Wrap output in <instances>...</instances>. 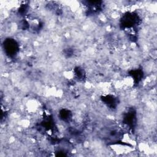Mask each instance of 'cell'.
<instances>
[{"label": "cell", "instance_id": "cell-1", "mask_svg": "<svg viewBox=\"0 0 157 157\" xmlns=\"http://www.w3.org/2000/svg\"><path fill=\"white\" fill-rule=\"evenodd\" d=\"M141 23V18L136 12H126L123 14L120 20V26L123 30L130 32V39L134 42L136 29Z\"/></svg>", "mask_w": 157, "mask_h": 157}, {"label": "cell", "instance_id": "cell-2", "mask_svg": "<svg viewBox=\"0 0 157 157\" xmlns=\"http://www.w3.org/2000/svg\"><path fill=\"white\" fill-rule=\"evenodd\" d=\"M2 45L4 53L9 58H14L17 55L20 47L16 40L11 37L6 38Z\"/></svg>", "mask_w": 157, "mask_h": 157}, {"label": "cell", "instance_id": "cell-3", "mask_svg": "<svg viewBox=\"0 0 157 157\" xmlns=\"http://www.w3.org/2000/svg\"><path fill=\"white\" fill-rule=\"evenodd\" d=\"M123 123L131 129L135 128L137 123V113L134 109H129L123 114Z\"/></svg>", "mask_w": 157, "mask_h": 157}, {"label": "cell", "instance_id": "cell-4", "mask_svg": "<svg viewBox=\"0 0 157 157\" xmlns=\"http://www.w3.org/2000/svg\"><path fill=\"white\" fill-rule=\"evenodd\" d=\"M101 99L102 102L110 110L116 109L118 106L119 101L118 99L113 95L108 94L105 96H103L101 97Z\"/></svg>", "mask_w": 157, "mask_h": 157}, {"label": "cell", "instance_id": "cell-5", "mask_svg": "<svg viewBox=\"0 0 157 157\" xmlns=\"http://www.w3.org/2000/svg\"><path fill=\"white\" fill-rule=\"evenodd\" d=\"M129 74L132 78L134 85H138L143 78L144 72L141 69H136L131 70Z\"/></svg>", "mask_w": 157, "mask_h": 157}, {"label": "cell", "instance_id": "cell-6", "mask_svg": "<svg viewBox=\"0 0 157 157\" xmlns=\"http://www.w3.org/2000/svg\"><path fill=\"white\" fill-rule=\"evenodd\" d=\"M89 12L95 13L99 12L102 7V1H86Z\"/></svg>", "mask_w": 157, "mask_h": 157}, {"label": "cell", "instance_id": "cell-7", "mask_svg": "<svg viewBox=\"0 0 157 157\" xmlns=\"http://www.w3.org/2000/svg\"><path fill=\"white\" fill-rule=\"evenodd\" d=\"M59 117L62 121L68 123L72 120V113L71 110L66 109H63L59 110Z\"/></svg>", "mask_w": 157, "mask_h": 157}, {"label": "cell", "instance_id": "cell-8", "mask_svg": "<svg viewBox=\"0 0 157 157\" xmlns=\"http://www.w3.org/2000/svg\"><path fill=\"white\" fill-rule=\"evenodd\" d=\"M74 75L75 78L80 82L83 81L86 77L85 70L80 66H77L74 69Z\"/></svg>", "mask_w": 157, "mask_h": 157}, {"label": "cell", "instance_id": "cell-9", "mask_svg": "<svg viewBox=\"0 0 157 157\" xmlns=\"http://www.w3.org/2000/svg\"><path fill=\"white\" fill-rule=\"evenodd\" d=\"M28 10V4H21L18 9V13L20 15H25L26 13V12Z\"/></svg>", "mask_w": 157, "mask_h": 157}]
</instances>
